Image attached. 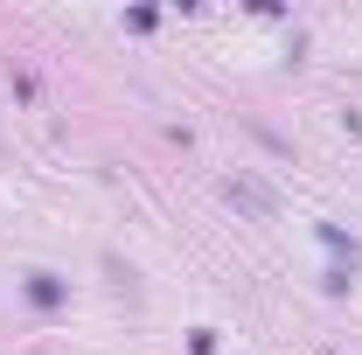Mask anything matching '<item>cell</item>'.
<instances>
[{
  "instance_id": "cell-1",
  "label": "cell",
  "mask_w": 362,
  "mask_h": 355,
  "mask_svg": "<svg viewBox=\"0 0 362 355\" xmlns=\"http://www.w3.org/2000/svg\"><path fill=\"white\" fill-rule=\"evenodd\" d=\"M230 202H244L251 216H279V195H272L258 175H230Z\"/></svg>"
},
{
  "instance_id": "cell-2",
  "label": "cell",
  "mask_w": 362,
  "mask_h": 355,
  "mask_svg": "<svg viewBox=\"0 0 362 355\" xmlns=\"http://www.w3.org/2000/svg\"><path fill=\"white\" fill-rule=\"evenodd\" d=\"M28 300L35 307H63V279L56 272H28Z\"/></svg>"
},
{
  "instance_id": "cell-3",
  "label": "cell",
  "mask_w": 362,
  "mask_h": 355,
  "mask_svg": "<svg viewBox=\"0 0 362 355\" xmlns=\"http://www.w3.org/2000/svg\"><path fill=\"white\" fill-rule=\"evenodd\" d=\"M320 244H334V251H341V258H349V265H362V244H356V237H341V230H334V223H320Z\"/></svg>"
}]
</instances>
